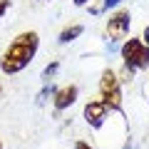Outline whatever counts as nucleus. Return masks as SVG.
Masks as SVG:
<instances>
[{"label":"nucleus","mask_w":149,"mask_h":149,"mask_svg":"<svg viewBox=\"0 0 149 149\" xmlns=\"http://www.w3.org/2000/svg\"><path fill=\"white\" fill-rule=\"evenodd\" d=\"M0 92H3V85H0Z\"/></svg>","instance_id":"nucleus-15"},{"label":"nucleus","mask_w":149,"mask_h":149,"mask_svg":"<svg viewBox=\"0 0 149 149\" xmlns=\"http://www.w3.org/2000/svg\"><path fill=\"white\" fill-rule=\"evenodd\" d=\"M8 10H10V0H0V17L5 15Z\"/></svg>","instance_id":"nucleus-11"},{"label":"nucleus","mask_w":149,"mask_h":149,"mask_svg":"<svg viewBox=\"0 0 149 149\" xmlns=\"http://www.w3.org/2000/svg\"><path fill=\"white\" fill-rule=\"evenodd\" d=\"M119 52H122L124 67H127L129 72L149 67V47L139 40V37H129L127 42L122 45V50H119Z\"/></svg>","instance_id":"nucleus-3"},{"label":"nucleus","mask_w":149,"mask_h":149,"mask_svg":"<svg viewBox=\"0 0 149 149\" xmlns=\"http://www.w3.org/2000/svg\"><path fill=\"white\" fill-rule=\"evenodd\" d=\"M74 149H92L87 142H74Z\"/></svg>","instance_id":"nucleus-13"},{"label":"nucleus","mask_w":149,"mask_h":149,"mask_svg":"<svg viewBox=\"0 0 149 149\" xmlns=\"http://www.w3.org/2000/svg\"><path fill=\"white\" fill-rule=\"evenodd\" d=\"M82 32H85V27H82V25H72V27H65V30L60 32L57 40H60L62 45H67V42H72V40H77Z\"/></svg>","instance_id":"nucleus-7"},{"label":"nucleus","mask_w":149,"mask_h":149,"mask_svg":"<svg viewBox=\"0 0 149 149\" xmlns=\"http://www.w3.org/2000/svg\"><path fill=\"white\" fill-rule=\"evenodd\" d=\"M74 100H77V87L74 85L62 87V90L55 92V109H67L74 104Z\"/></svg>","instance_id":"nucleus-6"},{"label":"nucleus","mask_w":149,"mask_h":149,"mask_svg":"<svg viewBox=\"0 0 149 149\" xmlns=\"http://www.w3.org/2000/svg\"><path fill=\"white\" fill-rule=\"evenodd\" d=\"M72 3H74V5H77V8H82V5H87L90 0H72Z\"/></svg>","instance_id":"nucleus-14"},{"label":"nucleus","mask_w":149,"mask_h":149,"mask_svg":"<svg viewBox=\"0 0 149 149\" xmlns=\"http://www.w3.org/2000/svg\"><path fill=\"white\" fill-rule=\"evenodd\" d=\"M142 42H144V45H147V47H149V25L144 27V35H142Z\"/></svg>","instance_id":"nucleus-12"},{"label":"nucleus","mask_w":149,"mask_h":149,"mask_svg":"<svg viewBox=\"0 0 149 149\" xmlns=\"http://www.w3.org/2000/svg\"><path fill=\"white\" fill-rule=\"evenodd\" d=\"M119 3H122V0H102L100 5H92V8H90V13H92V15H100V13L109 10V8H117Z\"/></svg>","instance_id":"nucleus-8"},{"label":"nucleus","mask_w":149,"mask_h":149,"mask_svg":"<svg viewBox=\"0 0 149 149\" xmlns=\"http://www.w3.org/2000/svg\"><path fill=\"white\" fill-rule=\"evenodd\" d=\"M55 92H57V90H55V87H52V85H50V87H45V90H42V92H40V95H37V104H42V102H45V100H47V97H50V95H55Z\"/></svg>","instance_id":"nucleus-10"},{"label":"nucleus","mask_w":149,"mask_h":149,"mask_svg":"<svg viewBox=\"0 0 149 149\" xmlns=\"http://www.w3.org/2000/svg\"><path fill=\"white\" fill-rule=\"evenodd\" d=\"M100 95L102 104L107 107V112H122V90H119V80L112 70H104L100 80Z\"/></svg>","instance_id":"nucleus-2"},{"label":"nucleus","mask_w":149,"mask_h":149,"mask_svg":"<svg viewBox=\"0 0 149 149\" xmlns=\"http://www.w3.org/2000/svg\"><path fill=\"white\" fill-rule=\"evenodd\" d=\"M0 149H3V142H0Z\"/></svg>","instance_id":"nucleus-16"},{"label":"nucleus","mask_w":149,"mask_h":149,"mask_svg":"<svg viewBox=\"0 0 149 149\" xmlns=\"http://www.w3.org/2000/svg\"><path fill=\"white\" fill-rule=\"evenodd\" d=\"M85 119L92 129H100L107 119V107L102 102H87L85 104Z\"/></svg>","instance_id":"nucleus-5"},{"label":"nucleus","mask_w":149,"mask_h":149,"mask_svg":"<svg viewBox=\"0 0 149 149\" xmlns=\"http://www.w3.org/2000/svg\"><path fill=\"white\" fill-rule=\"evenodd\" d=\"M57 70H60V62H50L47 67L42 70V80H50V77H52V74L57 72Z\"/></svg>","instance_id":"nucleus-9"},{"label":"nucleus","mask_w":149,"mask_h":149,"mask_svg":"<svg viewBox=\"0 0 149 149\" xmlns=\"http://www.w3.org/2000/svg\"><path fill=\"white\" fill-rule=\"evenodd\" d=\"M129 25H132L129 10H119V13H114V15L107 20V32H109V37H114V40H124V37L129 35Z\"/></svg>","instance_id":"nucleus-4"},{"label":"nucleus","mask_w":149,"mask_h":149,"mask_svg":"<svg viewBox=\"0 0 149 149\" xmlns=\"http://www.w3.org/2000/svg\"><path fill=\"white\" fill-rule=\"evenodd\" d=\"M37 47H40V35H37V32H32V30L30 32H20V35L10 42V47L3 52V57H0V70L5 74L22 72V70L32 62Z\"/></svg>","instance_id":"nucleus-1"}]
</instances>
